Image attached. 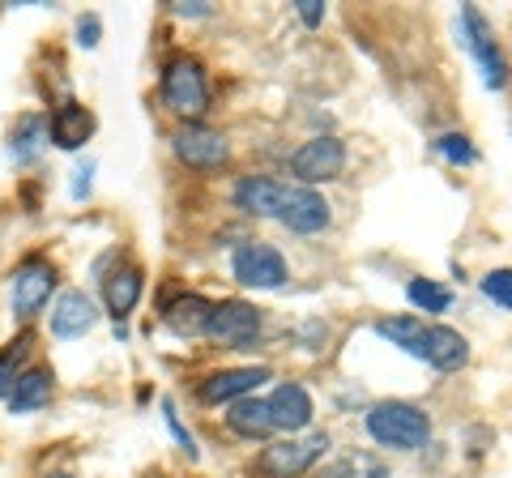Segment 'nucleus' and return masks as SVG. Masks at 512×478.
I'll use <instances>...</instances> for the list:
<instances>
[{
  "label": "nucleus",
  "mask_w": 512,
  "mask_h": 478,
  "mask_svg": "<svg viewBox=\"0 0 512 478\" xmlns=\"http://www.w3.org/2000/svg\"><path fill=\"white\" fill-rule=\"evenodd\" d=\"M367 432H372L376 444L397 453H414L431 440V419L427 410H419L414 402H376L372 414H367Z\"/></svg>",
  "instance_id": "f257e3e1"
},
{
  "label": "nucleus",
  "mask_w": 512,
  "mask_h": 478,
  "mask_svg": "<svg viewBox=\"0 0 512 478\" xmlns=\"http://www.w3.org/2000/svg\"><path fill=\"white\" fill-rule=\"evenodd\" d=\"M329 449V436L316 432V436H303V440H278L269 444V449H261V457H256V470H261L265 478H299L308 474L320 457H325Z\"/></svg>",
  "instance_id": "f03ea898"
},
{
  "label": "nucleus",
  "mask_w": 512,
  "mask_h": 478,
  "mask_svg": "<svg viewBox=\"0 0 512 478\" xmlns=\"http://www.w3.org/2000/svg\"><path fill=\"white\" fill-rule=\"evenodd\" d=\"M163 103L175 111V116H201L210 107V86H205V73L197 60L175 56L163 69Z\"/></svg>",
  "instance_id": "7ed1b4c3"
},
{
  "label": "nucleus",
  "mask_w": 512,
  "mask_h": 478,
  "mask_svg": "<svg viewBox=\"0 0 512 478\" xmlns=\"http://www.w3.org/2000/svg\"><path fill=\"white\" fill-rule=\"evenodd\" d=\"M342 167H346V146L338 137H312L291 154V175L299 180V188L338 180Z\"/></svg>",
  "instance_id": "20e7f679"
},
{
  "label": "nucleus",
  "mask_w": 512,
  "mask_h": 478,
  "mask_svg": "<svg viewBox=\"0 0 512 478\" xmlns=\"http://www.w3.org/2000/svg\"><path fill=\"white\" fill-rule=\"evenodd\" d=\"M171 146L184 167H197V171H218L231 158L227 137L205 129V124H180V129L171 133Z\"/></svg>",
  "instance_id": "39448f33"
},
{
  "label": "nucleus",
  "mask_w": 512,
  "mask_h": 478,
  "mask_svg": "<svg viewBox=\"0 0 512 478\" xmlns=\"http://www.w3.org/2000/svg\"><path fill=\"white\" fill-rule=\"evenodd\" d=\"M205 333L231 350H248L256 342V333H261V312L252 304H244V299H222V304H214L210 329Z\"/></svg>",
  "instance_id": "423d86ee"
},
{
  "label": "nucleus",
  "mask_w": 512,
  "mask_h": 478,
  "mask_svg": "<svg viewBox=\"0 0 512 478\" xmlns=\"http://www.w3.org/2000/svg\"><path fill=\"white\" fill-rule=\"evenodd\" d=\"M52 291H56V269L43 257L22 261L18 274H13V316H18V321H30L35 312H43Z\"/></svg>",
  "instance_id": "0eeeda50"
},
{
  "label": "nucleus",
  "mask_w": 512,
  "mask_h": 478,
  "mask_svg": "<svg viewBox=\"0 0 512 478\" xmlns=\"http://www.w3.org/2000/svg\"><path fill=\"white\" fill-rule=\"evenodd\" d=\"M235 278L244 282V286H256V291H278V286L286 282V261H282V252L278 248H269V244H244L235 252Z\"/></svg>",
  "instance_id": "6e6552de"
},
{
  "label": "nucleus",
  "mask_w": 512,
  "mask_h": 478,
  "mask_svg": "<svg viewBox=\"0 0 512 478\" xmlns=\"http://www.w3.org/2000/svg\"><path fill=\"white\" fill-rule=\"evenodd\" d=\"M461 30H466V47L478 56V65H483L487 86L491 90H504L508 86V65H504L500 47H495V35H491L487 18L478 9H461Z\"/></svg>",
  "instance_id": "1a4fd4ad"
},
{
  "label": "nucleus",
  "mask_w": 512,
  "mask_h": 478,
  "mask_svg": "<svg viewBox=\"0 0 512 478\" xmlns=\"http://www.w3.org/2000/svg\"><path fill=\"white\" fill-rule=\"evenodd\" d=\"M329 201L316 193V188H291L286 184V197H282V210H278V222L291 227L295 235H316L329 227Z\"/></svg>",
  "instance_id": "9d476101"
},
{
  "label": "nucleus",
  "mask_w": 512,
  "mask_h": 478,
  "mask_svg": "<svg viewBox=\"0 0 512 478\" xmlns=\"http://www.w3.org/2000/svg\"><path fill=\"white\" fill-rule=\"evenodd\" d=\"M269 419H274V432H303V427L312 423V397H308V389L303 385H278L274 389V397H269Z\"/></svg>",
  "instance_id": "9b49d317"
},
{
  "label": "nucleus",
  "mask_w": 512,
  "mask_h": 478,
  "mask_svg": "<svg viewBox=\"0 0 512 478\" xmlns=\"http://www.w3.org/2000/svg\"><path fill=\"white\" fill-rule=\"evenodd\" d=\"M261 380H269L265 368H227V372H214L201 380V402L210 406H222V402H239V397H248Z\"/></svg>",
  "instance_id": "f8f14e48"
},
{
  "label": "nucleus",
  "mask_w": 512,
  "mask_h": 478,
  "mask_svg": "<svg viewBox=\"0 0 512 478\" xmlns=\"http://www.w3.org/2000/svg\"><path fill=\"white\" fill-rule=\"evenodd\" d=\"M419 359H427L436 372H457V368H466V359H470V342L448 325H431Z\"/></svg>",
  "instance_id": "ddd939ff"
},
{
  "label": "nucleus",
  "mask_w": 512,
  "mask_h": 478,
  "mask_svg": "<svg viewBox=\"0 0 512 478\" xmlns=\"http://www.w3.org/2000/svg\"><path fill=\"white\" fill-rule=\"evenodd\" d=\"M99 312H94V299L86 291H64L52 308V333L56 338H82L94 329Z\"/></svg>",
  "instance_id": "4468645a"
},
{
  "label": "nucleus",
  "mask_w": 512,
  "mask_h": 478,
  "mask_svg": "<svg viewBox=\"0 0 512 478\" xmlns=\"http://www.w3.org/2000/svg\"><path fill=\"white\" fill-rule=\"evenodd\" d=\"M282 197H286V184L269 180V175H248V180L235 184V205L256 218H278Z\"/></svg>",
  "instance_id": "2eb2a0df"
},
{
  "label": "nucleus",
  "mask_w": 512,
  "mask_h": 478,
  "mask_svg": "<svg viewBox=\"0 0 512 478\" xmlns=\"http://www.w3.org/2000/svg\"><path fill=\"white\" fill-rule=\"evenodd\" d=\"M90 133H94V116L82 103H60L52 111V124H47V137H52L60 150H82Z\"/></svg>",
  "instance_id": "dca6fc26"
},
{
  "label": "nucleus",
  "mask_w": 512,
  "mask_h": 478,
  "mask_svg": "<svg viewBox=\"0 0 512 478\" xmlns=\"http://www.w3.org/2000/svg\"><path fill=\"white\" fill-rule=\"evenodd\" d=\"M210 312H214L210 299H201V295H180L175 304H167L163 321H167V329L175 333V338H201V333L210 329Z\"/></svg>",
  "instance_id": "f3484780"
},
{
  "label": "nucleus",
  "mask_w": 512,
  "mask_h": 478,
  "mask_svg": "<svg viewBox=\"0 0 512 478\" xmlns=\"http://www.w3.org/2000/svg\"><path fill=\"white\" fill-rule=\"evenodd\" d=\"M5 402H9V410H13V414L43 410L47 402H52V372H43V368L22 372L18 380H13V389H9Z\"/></svg>",
  "instance_id": "a211bd4d"
},
{
  "label": "nucleus",
  "mask_w": 512,
  "mask_h": 478,
  "mask_svg": "<svg viewBox=\"0 0 512 478\" xmlns=\"http://www.w3.org/2000/svg\"><path fill=\"white\" fill-rule=\"evenodd\" d=\"M231 432L244 436V440H265L269 432H274V419H269V406L256 402V397H239V402H231V414H227Z\"/></svg>",
  "instance_id": "6ab92c4d"
},
{
  "label": "nucleus",
  "mask_w": 512,
  "mask_h": 478,
  "mask_svg": "<svg viewBox=\"0 0 512 478\" xmlns=\"http://www.w3.org/2000/svg\"><path fill=\"white\" fill-rule=\"evenodd\" d=\"M316 478H389V466L376 457V453H342L325 461L316 470Z\"/></svg>",
  "instance_id": "aec40b11"
},
{
  "label": "nucleus",
  "mask_w": 512,
  "mask_h": 478,
  "mask_svg": "<svg viewBox=\"0 0 512 478\" xmlns=\"http://www.w3.org/2000/svg\"><path fill=\"white\" fill-rule=\"evenodd\" d=\"M103 295H107V312L116 316V321H124L141 299V274L137 269H116V274L103 282Z\"/></svg>",
  "instance_id": "412c9836"
},
{
  "label": "nucleus",
  "mask_w": 512,
  "mask_h": 478,
  "mask_svg": "<svg viewBox=\"0 0 512 478\" xmlns=\"http://www.w3.org/2000/svg\"><path fill=\"white\" fill-rule=\"evenodd\" d=\"M376 333L389 338L393 346L410 350V355H423V338H427V325L419 316H393V321H376Z\"/></svg>",
  "instance_id": "4be33fe9"
},
{
  "label": "nucleus",
  "mask_w": 512,
  "mask_h": 478,
  "mask_svg": "<svg viewBox=\"0 0 512 478\" xmlns=\"http://www.w3.org/2000/svg\"><path fill=\"white\" fill-rule=\"evenodd\" d=\"M47 146V129L39 116H22L18 129H13V141H9V154L18 158V163H35Z\"/></svg>",
  "instance_id": "5701e85b"
},
{
  "label": "nucleus",
  "mask_w": 512,
  "mask_h": 478,
  "mask_svg": "<svg viewBox=\"0 0 512 478\" xmlns=\"http://www.w3.org/2000/svg\"><path fill=\"white\" fill-rule=\"evenodd\" d=\"M406 295H410V304L423 308V312H448V304H453V291L440 282H431V278H414L406 286Z\"/></svg>",
  "instance_id": "b1692460"
},
{
  "label": "nucleus",
  "mask_w": 512,
  "mask_h": 478,
  "mask_svg": "<svg viewBox=\"0 0 512 478\" xmlns=\"http://www.w3.org/2000/svg\"><path fill=\"white\" fill-rule=\"evenodd\" d=\"M26 355H30V338H26V333L18 342H9L5 350H0V397H9V389H13V380H18V368H22Z\"/></svg>",
  "instance_id": "393cba45"
},
{
  "label": "nucleus",
  "mask_w": 512,
  "mask_h": 478,
  "mask_svg": "<svg viewBox=\"0 0 512 478\" xmlns=\"http://www.w3.org/2000/svg\"><path fill=\"white\" fill-rule=\"evenodd\" d=\"M436 150L448 158V163H457V167L478 163V150L470 146V137H466V133H448V137H440V141H436Z\"/></svg>",
  "instance_id": "a878e982"
},
{
  "label": "nucleus",
  "mask_w": 512,
  "mask_h": 478,
  "mask_svg": "<svg viewBox=\"0 0 512 478\" xmlns=\"http://www.w3.org/2000/svg\"><path fill=\"white\" fill-rule=\"evenodd\" d=\"M483 295L491 299V304L512 312V269H491V274L483 278Z\"/></svg>",
  "instance_id": "bb28decb"
},
{
  "label": "nucleus",
  "mask_w": 512,
  "mask_h": 478,
  "mask_svg": "<svg viewBox=\"0 0 512 478\" xmlns=\"http://www.w3.org/2000/svg\"><path fill=\"white\" fill-rule=\"evenodd\" d=\"M163 410H167V423H171V432H175V440H180V444H184V453H188V457H197V440H192V432H188V427L180 423V414H175V406L167 402Z\"/></svg>",
  "instance_id": "cd10ccee"
},
{
  "label": "nucleus",
  "mask_w": 512,
  "mask_h": 478,
  "mask_svg": "<svg viewBox=\"0 0 512 478\" xmlns=\"http://www.w3.org/2000/svg\"><path fill=\"white\" fill-rule=\"evenodd\" d=\"M299 18L308 26H320L325 22V5H320V0H299Z\"/></svg>",
  "instance_id": "c85d7f7f"
},
{
  "label": "nucleus",
  "mask_w": 512,
  "mask_h": 478,
  "mask_svg": "<svg viewBox=\"0 0 512 478\" xmlns=\"http://www.w3.org/2000/svg\"><path fill=\"white\" fill-rule=\"evenodd\" d=\"M77 35H82V39H77L82 47H94V43H99V18H94V13H90V18H82V22H77Z\"/></svg>",
  "instance_id": "c756f323"
},
{
  "label": "nucleus",
  "mask_w": 512,
  "mask_h": 478,
  "mask_svg": "<svg viewBox=\"0 0 512 478\" xmlns=\"http://www.w3.org/2000/svg\"><path fill=\"white\" fill-rule=\"evenodd\" d=\"M175 13H180V18H205V13H210V5H201V0H192V5H171Z\"/></svg>",
  "instance_id": "7c9ffc66"
},
{
  "label": "nucleus",
  "mask_w": 512,
  "mask_h": 478,
  "mask_svg": "<svg viewBox=\"0 0 512 478\" xmlns=\"http://www.w3.org/2000/svg\"><path fill=\"white\" fill-rule=\"evenodd\" d=\"M90 171H94L90 163H86V167H77V184H73V197H86V193H90Z\"/></svg>",
  "instance_id": "2f4dec72"
},
{
  "label": "nucleus",
  "mask_w": 512,
  "mask_h": 478,
  "mask_svg": "<svg viewBox=\"0 0 512 478\" xmlns=\"http://www.w3.org/2000/svg\"><path fill=\"white\" fill-rule=\"evenodd\" d=\"M47 478H73V474H47Z\"/></svg>",
  "instance_id": "473e14b6"
}]
</instances>
